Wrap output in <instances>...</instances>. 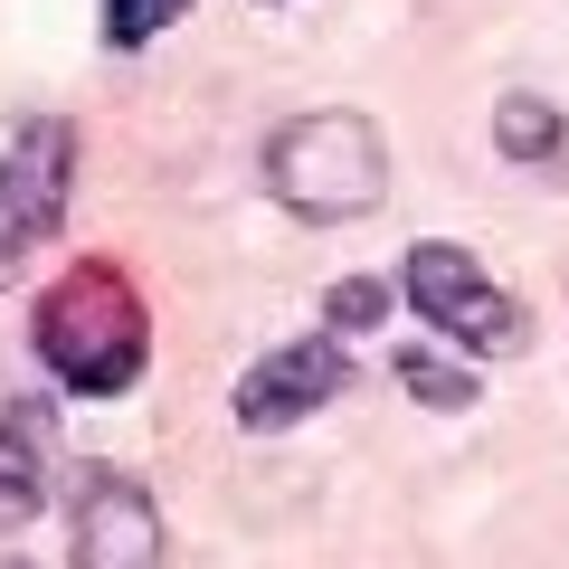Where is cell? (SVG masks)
Segmentation results:
<instances>
[{"label":"cell","instance_id":"cell-12","mask_svg":"<svg viewBox=\"0 0 569 569\" xmlns=\"http://www.w3.org/2000/svg\"><path fill=\"white\" fill-rule=\"evenodd\" d=\"M0 569H29V560H0Z\"/></svg>","mask_w":569,"mask_h":569},{"label":"cell","instance_id":"cell-11","mask_svg":"<svg viewBox=\"0 0 569 569\" xmlns=\"http://www.w3.org/2000/svg\"><path fill=\"white\" fill-rule=\"evenodd\" d=\"M380 313H389V284H370V276H342L323 295V323L332 332H361V323H380Z\"/></svg>","mask_w":569,"mask_h":569},{"label":"cell","instance_id":"cell-1","mask_svg":"<svg viewBox=\"0 0 569 569\" xmlns=\"http://www.w3.org/2000/svg\"><path fill=\"white\" fill-rule=\"evenodd\" d=\"M39 361L58 370L67 399H123L152 361V323H142L133 276L114 266H67L39 295Z\"/></svg>","mask_w":569,"mask_h":569},{"label":"cell","instance_id":"cell-4","mask_svg":"<svg viewBox=\"0 0 569 569\" xmlns=\"http://www.w3.org/2000/svg\"><path fill=\"white\" fill-rule=\"evenodd\" d=\"M342 389H351V351H342V332H305V342L266 351V361L238 380V427H247V437H284V427L323 418Z\"/></svg>","mask_w":569,"mask_h":569},{"label":"cell","instance_id":"cell-9","mask_svg":"<svg viewBox=\"0 0 569 569\" xmlns=\"http://www.w3.org/2000/svg\"><path fill=\"white\" fill-rule=\"evenodd\" d=\"M399 389H408V399H427V408H447V418H456V408H475V370L447 361L437 342H408L399 351Z\"/></svg>","mask_w":569,"mask_h":569},{"label":"cell","instance_id":"cell-7","mask_svg":"<svg viewBox=\"0 0 569 569\" xmlns=\"http://www.w3.org/2000/svg\"><path fill=\"white\" fill-rule=\"evenodd\" d=\"M48 493H58V418L48 399H10L0 408V531L39 522Z\"/></svg>","mask_w":569,"mask_h":569},{"label":"cell","instance_id":"cell-8","mask_svg":"<svg viewBox=\"0 0 569 569\" xmlns=\"http://www.w3.org/2000/svg\"><path fill=\"white\" fill-rule=\"evenodd\" d=\"M493 152H512V162L550 171V162L569 152V123H560V104H541V96H503V104H493Z\"/></svg>","mask_w":569,"mask_h":569},{"label":"cell","instance_id":"cell-2","mask_svg":"<svg viewBox=\"0 0 569 569\" xmlns=\"http://www.w3.org/2000/svg\"><path fill=\"white\" fill-rule=\"evenodd\" d=\"M266 190L295 219H370L389 200V142L351 104H313V114L266 133Z\"/></svg>","mask_w":569,"mask_h":569},{"label":"cell","instance_id":"cell-10","mask_svg":"<svg viewBox=\"0 0 569 569\" xmlns=\"http://www.w3.org/2000/svg\"><path fill=\"white\" fill-rule=\"evenodd\" d=\"M181 10H190V0H104V48H142V39H162Z\"/></svg>","mask_w":569,"mask_h":569},{"label":"cell","instance_id":"cell-5","mask_svg":"<svg viewBox=\"0 0 569 569\" xmlns=\"http://www.w3.org/2000/svg\"><path fill=\"white\" fill-rule=\"evenodd\" d=\"M67 550L77 569H162V512L123 466H86L67 493Z\"/></svg>","mask_w":569,"mask_h":569},{"label":"cell","instance_id":"cell-6","mask_svg":"<svg viewBox=\"0 0 569 569\" xmlns=\"http://www.w3.org/2000/svg\"><path fill=\"white\" fill-rule=\"evenodd\" d=\"M67 171H77V133H67L58 114H39V123L10 133V152H0V266L20 257V247L58 238V219H67Z\"/></svg>","mask_w":569,"mask_h":569},{"label":"cell","instance_id":"cell-3","mask_svg":"<svg viewBox=\"0 0 569 569\" xmlns=\"http://www.w3.org/2000/svg\"><path fill=\"white\" fill-rule=\"evenodd\" d=\"M399 284H408V305H418V323H437L456 351H475V361H485V351H493V361H512V351L531 342L522 305H512V295H503V284H493L456 238H418Z\"/></svg>","mask_w":569,"mask_h":569}]
</instances>
